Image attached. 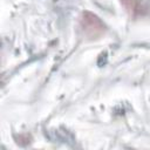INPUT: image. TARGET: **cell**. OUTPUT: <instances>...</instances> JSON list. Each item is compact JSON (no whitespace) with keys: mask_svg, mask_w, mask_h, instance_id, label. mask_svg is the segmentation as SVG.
<instances>
[{"mask_svg":"<svg viewBox=\"0 0 150 150\" xmlns=\"http://www.w3.org/2000/svg\"><path fill=\"white\" fill-rule=\"evenodd\" d=\"M80 29L86 38L97 39L103 35L105 26L96 15L89 12H84L80 18Z\"/></svg>","mask_w":150,"mask_h":150,"instance_id":"cell-1","label":"cell"},{"mask_svg":"<svg viewBox=\"0 0 150 150\" xmlns=\"http://www.w3.org/2000/svg\"><path fill=\"white\" fill-rule=\"evenodd\" d=\"M121 2L125 7V9L129 12V14L132 16L142 14L144 11V6L141 0H121Z\"/></svg>","mask_w":150,"mask_h":150,"instance_id":"cell-2","label":"cell"}]
</instances>
